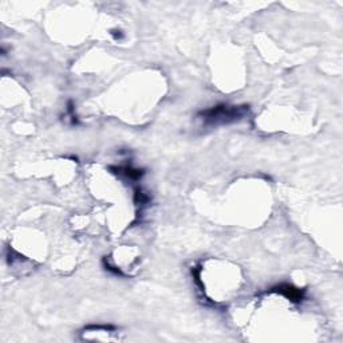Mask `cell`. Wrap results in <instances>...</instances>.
Returning <instances> with one entry per match:
<instances>
[{
    "label": "cell",
    "instance_id": "1",
    "mask_svg": "<svg viewBox=\"0 0 343 343\" xmlns=\"http://www.w3.org/2000/svg\"><path fill=\"white\" fill-rule=\"evenodd\" d=\"M249 113L248 105H227L220 103L216 106L200 111L197 118L201 120L207 126H219V125H228L233 122L242 121Z\"/></svg>",
    "mask_w": 343,
    "mask_h": 343
},
{
    "label": "cell",
    "instance_id": "2",
    "mask_svg": "<svg viewBox=\"0 0 343 343\" xmlns=\"http://www.w3.org/2000/svg\"><path fill=\"white\" fill-rule=\"evenodd\" d=\"M270 293L280 294L284 298H287L288 300L294 303H300L304 299V290L294 287L293 284H279L276 287L271 288Z\"/></svg>",
    "mask_w": 343,
    "mask_h": 343
},
{
    "label": "cell",
    "instance_id": "3",
    "mask_svg": "<svg viewBox=\"0 0 343 343\" xmlns=\"http://www.w3.org/2000/svg\"><path fill=\"white\" fill-rule=\"evenodd\" d=\"M110 171H114V173H118V174H122V176L127 177L130 180H138L144 176V171L142 169H136V168L131 167H111Z\"/></svg>",
    "mask_w": 343,
    "mask_h": 343
},
{
    "label": "cell",
    "instance_id": "5",
    "mask_svg": "<svg viewBox=\"0 0 343 343\" xmlns=\"http://www.w3.org/2000/svg\"><path fill=\"white\" fill-rule=\"evenodd\" d=\"M111 35L114 36L116 39H121L122 36H123V35H122V31H120V30H118V31H117V30L113 31V32H111Z\"/></svg>",
    "mask_w": 343,
    "mask_h": 343
},
{
    "label": "cell",
    "instance_id": "4",
    "mask_svg": "<svg viewBox=\"0 0 343 343\" xmlns=\"http://www.w3.org/2000/svg\"><path fill=\"white\" fill-rule=\"evenodd\" d=\"M134 202H136L137 205H147V202H149V196H147V193L142 192L140 188H137L136 193H134Z\"/></svg>",
    "mask_w": 343,
    "mask_h": 343
}]
</instances>
